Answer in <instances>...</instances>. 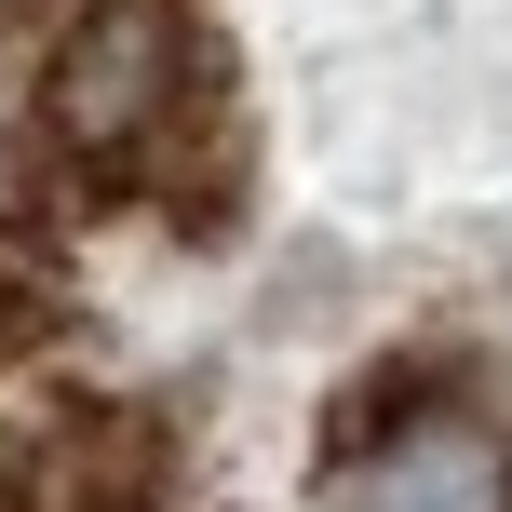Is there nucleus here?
I'll use <instances>...</instances> for the list:
<instances>
[{
    "label": "nucleus",
    "instance_id": "1",
    "mask_svg": "<svg viewBox=\"0 0 512 512\" xmlns=\"http://www.w3.org/2000/svg\"><path fill=\"white\" fill-rule=\"evenodd\" d=\"M189 68H203L189 0H81V14L54 27L41 122H54V149H81V162H149L162 135H176V108H189Z\"/></svg>",
    "mask_w": 512,
    "mask_h": 512
},
{
    "label": "nucleus",
    "instance_id": "2",
    "mask_svg": "<svg viewBox=\"0 0 512 512\" xmlns=\"http://www.w3.org/2000/svg\"><path fill=\"white\" fill-rule=\"evenodd\" d=\"M324 512H512V445L486 418H405L364 459H337Z\"/></svg>",
    "mask_w": 512,
    "mask_h": 512
},
{
    "label": "nucleus",
    "instance_id": "3",
    "mask_svg": "<svg viewBox=\"0 0 512 512\" xmlns=\"http://www.w3.org/2000/svg\"><path fill=\"white\" fill-rule=\"evenodd\" d=\"M0 499L14 512H162V445H149V418H122V405H68L54 432L14 445Z\"/></svg>",
    "mask_w": 512,
    "mask_h": 512
},
{
    "label": "nucleus",
    "instance_id": "4",
    "mask_svg": "<svg viewBox=\"0 0 512 512\" xmlns=\"http://www.w3.org/2000/svg\"><path fill=\"white\" fill-rule=\"evenodd\" d=\"M14 337H41V297H27V283H0V351H14Z\"/></svg>",
    "mask_w": 512,
    "mask_h": 512
}]
</instances>
